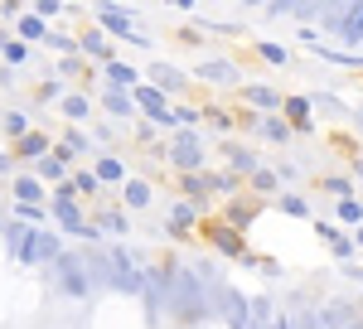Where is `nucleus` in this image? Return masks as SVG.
I'll use <instances>...</instances> for the list:
<instances>
[{"label":"nucleus","mask_w":363,"mask_h":329,"mask_svg":"<svg viewBox=\"0 0 363 329\" xmlns=\"http://www.w3.org/2000/svg\"><path fill=\"white\" fill-rule=\"evenodd\" d=\"M92 20H97V29H107L112 39H126V44H136V49H150V39L136 29V10H131V5L97 0V5H92Z\"/></svg>","instance_id":"nucleus-2"},{"label":"nucleus","mask_w":363,"mask_h":329,"mask_svg":"<svg viewBox=\"0 0 363 329\" xmlns=\"http://www.w3.org/2000/svg\"><path fill=\"white\" fill-rule=\"evenodd\" d=\"M310 111H315V102H310V97H286V102H281V116L291 121V131H296V136H310V131H315Z\"/></svg>","instance_id":"nucleus-18"},{"label":"nucleus","mask_w":363,"mask_h":329,"mask_svg":"<svg viewBox=\"0 0 363 329\" xmlns=\"http://www.w3.org/2000/svg\"><path fill=\"white\" fill-rule=\"evenodd\" d=\"M199 82H213V87H242V73H238V63L233 58H203L194 68Z\"/></svg>","instance_id":"nucleus-9"},{"label":"nucleus","mask_w":363,"mask_h":329,"mask_svg":"<svg viewBox=\"0 0 363 329\" xmlns=\"http://www.w3.org/2000/svg\"><path fill=\"white\" fill-rule=\"evenodd\" d=\"M325 194H335V203L339 199H354V179L349 174H325Z\"/></svg>","instance_id":"nucleus-41"},{"label":"nucleus","mask_w":363,"mask_h":329,"mask_svg":"<svg viewBox=\"0 0 363 329\" xmlns=\"http://www.w3.org/2000/svg\"><path fill=\"white\" fill-rule=\"evenodd\" d=\"M315 233L330 242V252H335L339 262H354V257H359V242H354V233H344L339 223H325V218H320V223H315Z\"/></svg>","instance_id":"nucleus-12"},{"label":"nucleus","mask_w":363,"mask_h":329,"mask_svg":"<svg viewBox=\"0 0 363 329\" xmlns=\"http://www.w3.org/2000/svg\"><path fill=\"white\" fill-rule=\"evenodd\" d=\"M0 126H5V136H10V140H25L29 131H34L29 111H20V107H10V111H5V116H0Z\"/></svg>","instance_id":"nucleus-30"},{"label":"nucleus","mask_w":363,"mask_h":329,"mask_svg":"<svg viewBox=\"0 0 363 329\" xmlns=\"http://www.w3.org/2000/svg\"><path fill=\"white\" fill-rule=\"evenodd\" d=\"M15 203H49V194L34 174H15Z\"/></svg>","instance_id":"nucleus-28"},{"label":"nucleus","mask_w":363,"mask_h":329,"mask_svg":"<svg viewBox=\"0 0 363 329\" xmlns=\"http://www.w3.org/2000/svg\"><path fill=\"white\" fill-rule=\"evenodd\" d=\"M247 189L257 194V199H272V194L281 199V179H277V169H267V164H262V169H257V174L247 179Z\"/></svg>","instance_id":"nucleus-32"},{"label":"nucleus","mask_w":363,"mask_h":329,"mask_svg":"<svg viewBox=\"0 0 363 329\" xmlns=\"http://www.w3.org/2000/svg\"><path fill=\"white\" fill-rule=\"evenodd\" d=\"M354 242H359V252H363V228H354Z\"/></svg>","instance_id":"nucleus-56"},{"label":"nucleus","mask_w":363,"mask_h":329,"mask_svg":"<svg viewBox=\"0 0 363 329\" xmlns=\"http://www.w3.org/2000/svg\"><path fill=\"white\" fill-rule=\"evenodd\" d=\"M49 218L63 228V233H83L87 228V213H83V199H49Z\"/></svg>","instance_id":"nucleus-11"},{"label":"nucleus","mask_w":363,"mask_h":329,"mask_svg":"<svg viewBox=\"0 0 363 329\" xmlns=\"http://www.w3.org/2000/svg\"><path fill=\"white\" fill-rule=\"evenodd\" d=\"M97 233H102V238H107V233H112V238H126V233H131V218H126V208H97Z\"/></svg>","instance_id":"nucleus-23"},{"label":"nucleus","mask_w":363,"mask_h":329,"mask_svg":"<svg viewBox=\"0 0 363 329\" xmlns=\"http://www.w3.org/2000/svg\"><path fill=\"white\" fill-rule=\"evenodd\" d=\"M112 140H116V126H107V121L92 126V145H112Z\"/></svg>","instance_id":"nucleus-49"},{"label":"nucleus","mask_w":363,"mask_h":329,"mask_svg":"<svg viewBox=\"0 0 363 329\" xmlns=\"http://www.w3.org/2000/svg\"><path fill=\"white\" fill-rule=\"evenodd\" d=\"M223 155H228V169H233L238 179H252V174L262 169V155H257L252 145H238V140H228V145H223Z\"/></svg>","instance_id":"nucleus-15"},{"label":"nucleus","mask_w":363,"mask_h":329,"mask_svg":"<svg viewBox=\"0 0 363 329\" xmlns=\"http://www.w3.org/2000/svg\"><path fill=\"white\" fill-rule=\"evenodd\" d=\"M78 73H83V58L73 54V58H58V78L68 82V78H78Z\"/></svg>","instance_id":"nucleus-48"},{"label":"nucleus","mask_w":363,"mask_h":329,"mask_svg":"<svg viewBox=\"0 0 363 329\" xmlns=\"http://www.w3.org/2000/svg\"><path fill=\"white\" fill-rule=\"evenodd\" d=\"M15 218L34 228V223H44V218H49V203H15Z\"/></svg>","instance_id":"nucleus-43"},{"label":"nucleus","mask_w":363,"mask_h":329,"mask_svg":"<svg viewBox=\"0 0 363 329\" xmlns=\"http://www.w3.org/2000/svg\"><path fill=\"white\" fill-rule=\"evenodd\" d=\"M44 44H49L58 58H73V54H78V34H68V29H58V25L49 29V39H44Z\"/></svg>","instance_id":"nucleus-34"},{"label":"nucleus","mask_w":363,"mask_h":329,"mask_svg":"<svg viewBox=\"0 0 363 329\" xmlns=\"http://www.w3.org/2000/svg\"><path fill=\"white\" fill-rule=\"evenodd\" d=\"M97 78L107 82L112 92H136V87H140V68H136V63H126V58H112V63L97 68Z\"/></svg>","instance_id":"nucleus-10"},{"label":"nucleus","mask_w":363,"mask_h":329,"mask_svg":"<svg viewBox=\"0 0 363 329\" xmlns=\"http://www.w3.org/2000/svg\"><path fill=\"white\" fill-rule=\"evenodd\" d=\"M179 194H184L194 208H208V169H203V174H179Z\"/></svg>","instance_id":"nucleus-24"},{"label":"nucleus","mask_w":363,"mask_h":329,"mask_svg":"<svg viewBox=\"0 0 363 329\" xmlns=\"http://www.w3.org/2000/svg\"><path fill=\"white\" fill-rule=\"evenodd\" d=\"M354 179H359V184H363V155H359V160H354Z\"/></svg>","instance_id":"nucleus-55"},{"label":"nucleus","mask_w":363,"mask_h":329,"mask_svg":"<svg viewBox=\"0 0 363 329\" xmlns=\"http://www.w3.org/2000/svg\"><path fill=\"white\" fill-rule=\"evenodd\" d=\"M203 121H208L213 131H233V126H238V121H233L228 111H218V107H203Z\"/></svg>","instance_id":"nucleus-46"},{"label":"nucleus","mask_w":363,"mask_h":329,"mask_svg":"<svg viewBox=\"0 0 363 329\" xmlns=\"http://www.w3.org/2000/svg\"><path fill=\"white\" fill-rule=\"evenodd\" d=\"M49 29H54V25H44L34 10H20V15H15V39H20V44H44Z\"/></svg>","instance_id":"nucleus-20"},{"label":"nucleus","mask_w":363,"mask_h":329,"mask_svg":"<svg viewBox=\"0 0 363 329\" xmlns=\"http://www.w3.org/2000/svg\"><path fill=\"white\" fill-rule=\"evenodd\" d=\"M63 233L58 228H34V247H29V267H54L63 257Z\"/></svg>","instance_id":"nucleus-7"},{"label":"nucleus","mask_w":363,"mask_h":329,"mask_svg":"<svg viewBox=\"0 0 363 329\" xmlns=\"http://www.w3.org/2000/svg\"><path fill=\"white\" fill-rule=\"evenodd\" d=\"M277 179H281V189H286V184H296V179H301V164H296V160H281L277 164Z\"/></svg>","instance_id":"nucleus-47"},{"label":"nucleus","mask_w":363,"mask_h":329,"mask_svg":"<svg viewBox=\"0 0 363 329\" xmlns=\"http://www.w3.org/2000/svg\"><path fill=\"white\" fill-rule=\"evenodd\" d=\"M335 213H339V223H354V228H363V203H359V199H339Z\"/></svg>","instance_id":"nucleus-42"},{"label":"nucleus","mask_w":363,"mask_h":329,"mask_svg":"<svg viewBox=\"0 0 363 329\" xmlns=\"http://www.w3.org/2000/svg\"><path fill=\"white\" fill-rule=\"evenodd\" d=\"M92 107H97V102H92V92H68V97L58 102V111H63L68 121H87V116H92Z\"/></svg>","instance_id":"nucleus-26"},{"label":"nucleus","mask_w":363,"mask_h":329,"mask_svg":"<svg viewBox=\"0 0 363 329\" xmlns=\"http://www.w3.org/2000/svg\"><path fill=\"white\" fill-rule=\"evenodd\" d=\"M339 39H344V44H363V0H349L344 25H339Z\"/></svg>","instance_id":"nucleus-25"},{"label":"nucleus","mask_w":363,"mask_h":329,"mask_svg":"<svg viewBox=\"0 0 363 329\" xmlns=\"http://www.w3.org/2000/svg\"><path fill=\"white\" fill-rule=\"evenodd\" d=\"M5 174H15V155H10V150H0V179H5Z\"/></svg>","instance_id":"nucleus-52"},{"label":"nucleus","mask_w":363,"mask_h":329,"mask_svg":"<svg viewBox=\"0 0 363 329\" xmlns=\"http://www.w3.org/2000/svg\"><path fill=\"white\" fill-rule=\"evenodd\" d=\"M272 329H306V315H277Z\"/></svg>","instance_id":"nucleus-50"},{"label":"nucleus","mask_w":363,"mask_h":329,"mask_svg":"<svg viewBox=\"0 0 363 329\" xmlns=\"http://www.w3.org/2000/svg\"><path fill=\"white\" fill-rule=\"evenodd\" d=\"M150 199H155V194H150V179H140V174H131V179L121 184V203H126L131 213L150 208Z\"/></svg>","instance_id":"nucleus-21"},{"label":"nucleus","mask_w":363,"mask_h":329,"mask_svg":"<svg viewBox=\"0 0 363 329\" xmlns=\"http://www.w3.org/2000/svg\"><path fill=\"white\" fill-rule=\"evenodd\" d=\"M277 203L286 208V213H291V218H310V203L301 199V194H286V189H281V199H277Z\"/></svg>","instance_id":"nucleus-44"},{"label":"nucleus","mask_w":363,"mask_h":329,"mask_svg":"<svg viewBox=\"0 0 363 329\" xmlns=\"http://www.w3.org/2000/svg\"><path fill=\"white\" fill-rule=\"evenodd\" d=\"M257 131L272 140V145H286V140L296 136V131H291V121H286L281 111H277V116H262V121H257Z\"/></svg>","instance_id":"nucleus-27"},{"label":"nucleus","mask_w":363,"mask_h":329,"mask_svg":"<svg viewBox=\"0 0 363 329\" xmlns=\"http://www.w3.org/2000/svg\"><path fill=\"white\" fill-rule=\"evenodd\" d=\"M199 213H203V208H194L189 199H169V213H165V238L184 242V238H189V233L199 228Z\"/></svg>","instance_id":"nucleus-6"},{"label":"nucleus","mask_w":363,"mask_h":329,"mask_svg":"<svg viewBox=\"0 0 363 329\" xmlns=\"http://www.w3.org/2000/svg\"><path fill=\"white\" fill-rule=\"evenodd\" d=\"M63 145L83 160V155H92V136H83V131H63Z\"/></svg>","instance_id":"nucleus-45"},{"label":"nucleus","mask_w":363,"mask_h":329,"mask_svg":"<svg viewBox=\"0 0 363 329\" xmlns=\"http://www.w3.org/2000/svg\"><path fill=\"white\" fill-rule=\"evenodd\" d=\"M315 58H330V63H344V68H359L363 73V54H349V49H330V44H310Z\"/></svg>","instance_id":"nucleus-33"},{"label":"nucleus","mask_w":363,"mask_h":329,"mask_svg":"<svg viewBox=\"0 0 363 329\" xmlns=\"http://www.w3.org/2000/svg\"><path fill=\"white\" fill-rule=\"evenodd\" d=\"M49 150H54V140L44 136V131H29L25 140H15V160H44V155H49Z\"/></svg>","instance_id":"nucleus-22"},{"label":"nucleus","mask_w":363,"mask_h":329,"mask_svg":"<svg viewBox=\"0 0 363 329\" xmlns=\"http://www.w3.org/2000/svg\"><path fill=\"white\" fill-rule=\"evenodd\" d=\"M63 97H68V82L58 78V73H54V78H44V82H39V92H34V102H63Z\"/></svg>","instance_id":"nucleus-36"},{"label":"nucleus","mask_w":363,"mask_h":329,"mask_svg":"<svg viewBox=\"0 0 363 329\" xmlns=\"http://www.w3.org/2000/svg\"><path fill=\"white\" fill-rule=\"evenodd\" d=\"M29 247H34V228L20 223V218H10V223H5V252H10L15 262H25V267H29Z\"/></svg>","instance_id":"nucleus-16"},{"label":"nucleus","mask_w":363,"mask_h":329,"mask_svg":"<svg viewBox=\"0 0 363 329\" xmlns=\"http://www.w3.org/2000/svg\"><path fill=\"white\" fill-rule=\"evenodd\" d=\"M112 252V291H126V296H145V262H140L136 252L126 242H112L107 247Z\"/></svg>","instance_id":"nucleus-4"},{"label":"nucleus","mask_w":363,"mask_h":329,"mask_svg":"<svg viewBox=\"0 0 363 329\" xmlns=\"http://www.w3.org/2000/svg\"><path fill=\"white\" fill-rule=\"evenodd\" d=\"M174 131H194L199 121H203V107H194V102H174Z\"/></svg>","instance_id":"nucleus-35"},{"label":"nucleus","mask_w":363,"mask_h":329,"mask_svg":"<svg viewBox=\"0 0 363 329\" xmlns=\"http://www.w3.org/2000/svg\"><path fill=\"white\" fill-rule=\"evenodd\" d=\"M252 213H257V199H247V203H233V208H228V228H238V233H242V228L252 223Z\"/></svg>","instance_id":"nucleus-40"},{"label":"nucleus","mask_w":363,"mask_h":329,"mask_svg":"<svg viewBox=\"0 0 363 329\" xmlns=\"http://www.w3.org/2000/svg\"><path fill=\"white\" fill-rule=\"evenodd\" d=\"M242 97H247V107H257V116H277L281 102H286L277 87H267V82H242Z\"/></svg>","instance_id":"nucleus-13"},{"label":"nucleus","mask_w":363,"mask_h":329,"mask_svg":"<svg viewBox=\"0 0 363 329\" xmlns=\"http://www.w3.org/2000/svg\"><path fill=\"white\" fill-rule=\"evenodd\" d=\"M150 87H160L165 97H179V92L189 87V73L174 68V63H150Z\"/></svg>","instance_id":"nucleus-14"},{"label":"nucleus","mask_w":363,"mask_h":329,"mask_svg":"<svg viewBox=\"0 0 363 329\" xmlns=\"http://www.w3.org/2000/svg\"><path fill=\"white\" fill-rule=\"evenodd\" d=\"M29 10H34V15H39V20H44V25H54L58 15H68V10H73V5H63V0H34V5H29Z\"/></svg>","instance_id":"nucleus-38"},{"label":"nucleus","mask_w":363,"mask_h":329,"mask_svg":"<svg viewBox=\"0 0 363 329\" xmlns=\"http://www.w3.org/2000/svg\"><path fill=\"white\" fill-rule=\"evenodd\" d=\"M0 58H5V68H20V63H29V44H20V39L10 34V44L0 49Z\"/></svg>","instance_id":"nucleus-39"},{"label":"nucleus","mask_w":363,"mask_h":329,"mask_svg":"<svg viewBox=\"0 0 363 329\" xmlns=\"http://www.w3.org/2000/svg\"><path fill=\"white\" fill-rule=\"evenodd\" d=\"M165 164L174 174H203L208 169V140L199 131H174L165 140Z\"/></svg>","instance_id":"nucleus-1"},{"label":"nucleus","mask_w":363,"mask_h":329,"mask_svg":"<svg viewBox=\"0 0 363 329\" xmlns=\"http://www.w3.org/2000/svg\"><path fill=\"white\" fill-rule=\"evenodd\" d=\"M344 276H354V281H363V262H349V272Z\"/></svg>","instance_id":"nucleus-53"},{"label":"nucleus","mask_w":363,"mask_h":329,"mask_svg":"<svg viewBox=\"0 0 363 329\" xmlns=\"http://www.w3.org/2000/svg\"><path fill=\"white\" fill-rule=\"evenodd\" d=\"M136 140H140V145H150V140H155V121H136Z\"/></svg>","instance_id":"nucleus-51"},{"label":"nucleus","mask_w":363,"mask_h":329,"mask_svg":"<svg viewBox=\"0 0 363 329\" xmlns=\"http://www.w3.org/2000/svg\"><path fill=\"white\" fill-rule=\"evenodd\" d=\"M5 44H10V34H5V29H0V49H5Z\"/></svg>","instance_id":"nucleus-57"},{"label":"nucleus","mask_w":363,"mask_h":329,"mask_svg":"<svg viewBox=\"0 0 363 329\" xmlns=\"http://www.w3.org/2000/svg\"><path fill=\"white\" fill-rule=\"evenodd\" d=\"M257 58H267L272 68H286V63H291V49H286V44H272V39H262V44H257Z\"/></svg>","instance_id":"nucleus-37"},{"label":"nucleus","mask_w":363,"mask_h":329,"mask_svg":"<svg viewBox=\"0 0 363 329\" xmlns=\"http://www.w3.org/2000/svg\"><path fill=\"white\" fill-rule=\"evenodd\" d=\"M78 54H83V58H92V63L102 68V63H112V58H116V44H112V34H107V29L87 25L83 34H78Z\"/></svg>","instance_id":"nucleus-8"},{"label":"nucleus","mask_w":363,"mask_h":329,"mask_svg":"<svg viewBox=\"0 0 363 329\" xmlns=\"http://www.w3.org/2000/svg\"><path fill=\"white\" fill-rule=\"evenodd\" d=\"M306 329H325V325H320V315H306Z\"/></svg>","instance_id":"nucleus-54"},{"label":"nucleus","mask_w":363,"mask_h":329,"mask_svg":"<svg viewBox=\"0 0 363 329\" xmlns=\"http://www.w3.org/2000/svg\"><path fill=\"white\" fill-rule=\"evenodd\" d=\"M68 179H73V189H78V199H97V194L107 189V184H102V179L92 174V164H83V169H73Z\"/></svg>","instance_id":"nucleus-31"},{"label":"nucleus","mask_w":363,"mask_h":329,"mask_svg":"<svg viewBox=\"0 0 363 329\" xmlns=\"http://www.w3.org/2000/svg\"><path fill=\"white\" fill-rule=\"evenodd\" d=\"M208 194H223V199H238L242 194V179L233 169H208Z\"/></svg>","instance_id":"nucleus-29"},{"label":"nucleus","mask_w":363,"mask_h":329,"mask_svg":"<svg viewBox=\"0 0 363 329\" xmlns=\"http://www.w3.org/2000/svg\"><path fill=\"white\" fill-rule=\"evenodd\" d=\"M208 242L218 247L223 257H233V262H247V267H262L257 257L247 252V238L238 233V228H228V223H208Z\"/></svg>","instance_id":"nucleus-5"},{"label":"nucleus","mask_w":363,"mask_h":329,"mask_svg":"<svg viewBox=\"0 0 363 329\" xmlns=\"http://www.w3.org/2000/svg\"><path fill=\"white\" fill-rule=\"evenodd\" d=\"M97 107L107 111L112 121H136V97H131V92H112V87H102V92H97Z\"/></svg>","instance_id":"nucleus-17"},{"label":"nucleus","mask_w":363,"mask_h":329,"mask_svg":"<svg viewBox=\"0 0 363 329\" xmlns=\"http://www.w3.org/2000/svg\"><path fill=\"white\" fill-rule=\"evenodd\" d=\"M92 174H97L102 184H126V179H131L126 160H121V155H112V150H107V155H92Z\"/></svg>","instance_id":"nucleus-19"},{"label":"nucleus","mask_w":363,"mask_h":329,"mask_svg":"<svg viewBox=\"0 0 363 329\" xmlns=\"http://www.w3.org/2000/svg\"><path fill=\"white\" fill-rule=\"evenodd\" d=\"M54 286L63 291V296H73V301H87L97 286H92V272H87V252H63L54 267Z\"/></svg>","instance_id":"nucleus-3"}]
</instances>
